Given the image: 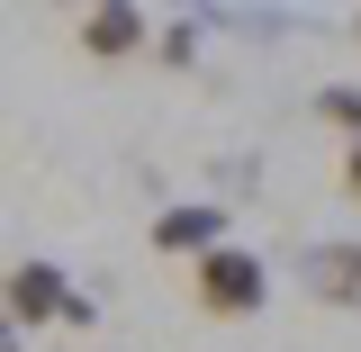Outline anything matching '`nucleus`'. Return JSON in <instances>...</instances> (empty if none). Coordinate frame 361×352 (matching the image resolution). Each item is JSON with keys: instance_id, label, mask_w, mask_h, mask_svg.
I'll return each instance as SVG.
<instances>
[{"instance_id": "obj_6", "label": "nucleus", "mask_w": 361, "mask_h": 352, "mask_svg": "<svg viewBox=\"0 0 361 352\" xmlns=\"http://www.w3.org/2000/svg\"><path fill=\"white\" fill-rule=\"evenodd\" d=\"M316 118L343 135V145H361V82H325L316 90Z\"/></svg>"}, {"instance_id": "obj_3", "label": "nucleus", "mask_w": 361, "mask_h": 352, "mask_svg": "<svg viewBox=\"0 0 361 352\" xmlns=\"http://www.w3.org/2000/svg\"><path fill=\"white\" fill-rule=\"evenodd\" d=\"M298 289H307L316 308H361V244L353 235L307 244V253H298Z\"/></svg>"}, {"instance_id": "obj_10", "label": "nucleus", "mask_w": 361, "mask_h": 352, "mask_svg": "<svg viewBox=\"0 0 361 352\" xmlns=\"http://www.w3.org/2000/svg\"><path fill=\"white\" fill-rule=\"evenodd\" d=\"M353 37H361V9H353Z\"/></svg>"}, {"instance_id": "obj_4", "label": "nucleus", "mask_w": 361, "mask_h": 352, "mask_svg": "<svg viewBox=\"0 0 361 352\" xmlns=\"http://www.w3.org/2000/svg\"><path fill=\"white\" fill-rule=\"evenodd\" d=\"M145 235H154V253H190V262H208V253L226 244V208H217V199H180V208H154Z\"/></svg>"}, {"instance_id": "obj_5", "label": "nucleus", "mask_w": 361, "mask_h": 352, "mask_svg": "<svg viewBox=\"0 0 361 352\" xmlns=\"http://www.w3.org/2000/svg\"><path fill=\"white\" fill-rule=\"evenodd\" d=\"M145 45H154L145 9H127V0H99V9H82V54H99V63H127V54H145Z\"/></svg>"}, {"instance_id": "obj_7", "label": "nucleus", "mask_w": 361, "mask_h": 352, "mask_svg": "<svg viewBox=\"0 0 361 352\" xmlns=\"http://www.w3.org/2000/svg\"><path fill=\"white\" fill-rule=\"evenodd\" d=\"M154 54H163V63H199V18H172V28H154Z\"/></svg>"}, {"instance_id": "obj_9", "label": "nucleus", "mask_w": 361, "mask_h": 352, "mask_svg": "<svg viewBox=\"0 0 361 352\" xmlns=\"http://www.w3.org/2000/svg\"><path fill=\"white\" fill-rule=\"evenodd\" d=\"M0 352H27V334H18V325H9V316H0Z\"/></svg>"}, {"instance_id": "obj_8", "label": "nucleus", "mask_w": 361, "mask_h": 352, "mask_svg": "<svg viewBox=\"0 0 361 352\" xmlns=\"http://www.w3.org/2000/svg\"><path fill=\"white\" fill-rule=\"evenodd\" d=\"M334 181H343V199H361V145H343V172Z\"/></svg>"}, {"instance_id": "obj_2", "label": "nucleus", "mask_w": 361, "mask_h": 352, "mask_svg": "<svg viewBox=\"0 0 361 352\" xmlns=\"http://www.w3.org/2000/svg\"><path fill=\"white\" fill-rule=\"evenodd\" d=\"M63 308H73V280H63V262H9V271H0V316H9L18 334L63 325Z\"/></svg>"}, {"instance_id": "obj_1", "label": "nucleus", "mask_w": 361, "mask_h": 352, "mask_svg": "<svg viewBox=\"0 0 361 352\" xmlns=\"http://www.w3.org/2000/svg\"><path fill=\"white\" fill-rule=\"evenodd\" d=\"M190 298H199L208 316H253L271 298V262L244 253V244H217L208 262H190Z\"/></svg>"}]
</instances>
